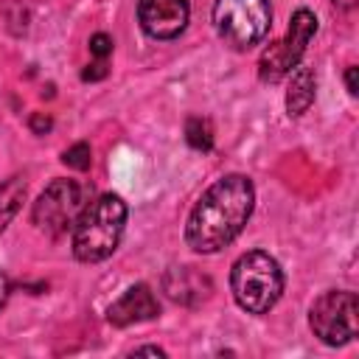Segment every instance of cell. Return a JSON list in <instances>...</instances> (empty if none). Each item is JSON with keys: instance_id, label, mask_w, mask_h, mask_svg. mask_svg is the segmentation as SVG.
Wrapping results in <instances>:
<instances>
[{"instance_id": "2", "label": "cell", "mask_w": 359, "mask_h": 359, "mask_svg": "<svg viewBox=\"0 0 359 359\" xmlns=\"http://www.w3.org/2000/svg\"><path fill=\"white\" fill-rule=\"evenodd\" d=\"M126 227V202L118 194H101L87 202L73 224V255L81 264H98L109 258Z\"/></svg>"}, {"instance_id": "6", "label": "cell", "mask_w": 359, "mask_h": 359, "mask_svg": "<svg viewBox=\"0 0 359 359\" xmlns=\"http://www.w3.org/2000/svg\"><path fill=\"white\" fill-rule=\"evenodd\" d=\"M317 34V17L309 8H297L289 20V31L280 42L269 45L261 59H258V76L266 84H278L280 79H286L303 59L306 45L311 42V36Z\"/></svg>"}, {"instance_id": "18", "label": "cell", "mask_w": 359, "mask_h": 359, "mask_svg": "<svg viewBox=\"0 0 359 359\" xmlns=\"http://www.w3.org/2000/svg\"><path fill=\"white\" fill-rule=\"evenodd\" d=\"M345 87H348L351 95L359 93V90H356V67H348V70H345Z\"/></svg>"}, {"instance_id": "5", "label": "cell", "mask_w": 359, "mask_h": 359, "mask_svg": "<svg viewBox=\"0 0 359 359\" xmlns=\"http://www.w3.org/2000/svg\"><path fill=\"white\" fill-rule=\"evenodd\" d=\"M309 325L325 345H345L359 331V300L351 289L323 292L309 309Z\"/></svg>"}, {"instance_id": "8", "label": "cell", "mask_w": 359, "mask_h": 359, "mask_svg": "<svg viewBox=\"0 0 359 359\" xmlns=\"http://www.w3.org/2000/svg\"><path fill=\"white\" fill-rule=\"evenodd\" d=\"M191 20L188 0H137V22L151 39H177Z\"/></svg>"}, {"instance_id": "10", "label": "cell", "mask_w": 359, "mask_h": 359, "mask_svg": "<svg viewBox=\"0 0 359 359\" xmlns=\"http://www.w3.org/2000/svg\"><path fill=\"white\" fill-rule=\"evenodd\" d=\"M314 90H317L314 70L297 65V67L292 70L289 90H286V112H289L292 118H300L303 112H309V107L314 104Z\"/></svg>"}, {"instance_id": "11", "label": "cell", "mask_w": 359, "mask_h": 359, "mask_svg": "<svg viewBox=\"0 0 359 359\" xmlns=\"http://www.w3.org/2000/svg\"><path fill=\"white\" fill-rule=\"evenodd\" d=\"M25 196V180L22 177H11L0 185V233L6 230V224L14 219L20 202Z\"/></svg>"}, {"instance_id": "19", "label": "cell", "mask_w": 359, "mask_h": 359, "mask_svg": "<svg viewBox=\"0 0 359 359\" xmlns=\"http://www.w3.org/2000/svg\"><path fill=\"white\" fill-rule=\"evenodd\" d=\"M132 353H151V356H165V351H163V348H157V345H143V348H135Z\"/></svg>"}, {"instance_id": "1", "label": "cell", "mask_w": 359, "mask_h": 359, "mask_svg": "<svg viewBox=\"0 0 359 359\" xmlns=\"http://www.w3.org/2000/svg\"><path fill=\"white\" fill-rule=\"evenodd\" d=\"M255 208V188L252 180L244 174H227L216 180L194 205L188 224H185V241L191 250L210 255L227 247L247 224Z\"/></svg>"}, {"instance_id": "3", "label": "cell", "mask_w": 359, "mask_h": 359, "mask_svg": "<svg viewBox=\"0 0 359 359\" xmlns=\"http://www.w3.org/2000/svg\"><path fill=\"white\" fill-rule=\"evenodd\" d=\"M230 292L247 314H266L283 294V269L269 252L250 250L230 269Z\"/></svg>"}, {"instance_id": "14", "label": "cell", "mask_w": 359, "mask_h": 359, "mask_svg": "<svg viewBox=\"0 0 359 359\" xmlns=\"http://www.w3.org/2000/svg\"><path fill=\"white\" fill-rule=\"evenodd\" d=\"M90 53H93L95 59L107 62L109 53H112V36H109V34H93V36H90Z\"/></svg>"}, {"instance_id": "4", "label": "cell", "mask_w": 359, "mask_h": 359, "mask_svg": "<svg viewBox=\"0 0 359 359\" xmlns=\"http://www.w3.org/2000/svg\"><path fill=\"white\" fill-rule=\"evenodd\" d=\"M213 28L219 39L233 50H250L272 28L269 0H216Z\"/></svg>"}, {"instance_id": "13", "label": "cell", "mask_w": 359, "mask_h": 359, "mask_svg": "<svg viewBox=\"0 0 359 359\" xmlns=\"http://www.w3.org/2000/svg\"><path fill=\"white\" fill-rule=\"evenodd\" d=\"M62 163L76 168V171H87L90 163H93V151H90V143H73L70 149H65L62 154Z\"/></svg>"}, {"instance_id": "15", "label": "cell", "mask_w": 359, "mask_h": 359, "mask_svg": "<svg viewBox=\"0 0 359 359\" xmlns=\"http://www.w3.org/2000/svg\"><path fill=\"white\" fill-rule=\"evenodd\" d=\"M107 76V62H101V59H95L93 65H87L84 70H81V79L84 81H98V79H104Z\"/></svg>"}, {"instance_id": "9", "label": "cell", "mask_w": 359, "mask_h": 359, "mask_svg": "<svg viewBox=\"0 0 359 359\" xmlns=\"http://www.w3.org/2000/svg\"><path fill=\"white\" fill-rule=\"evenodd\" d=\"M160 314V303L154 297V292L146 283H135L129 286L109 309H107V320L118 328H126L132 323H146L154 320Z\"/></svg>"}, {"instance_id": "7", "label": "cell", "mask_w": 359, "mask_h": 359, "mask_svg": "<svg viewBox=\"0 0 359 359\" xmlns=\"http://www.w3.org/2000/svg\"><path fill=\"white\" fill-rule=\"evenodd\" d=\"M87 208V188L76 180H53L34 202L31 219L39 230L59 236L65 230H73L76 219Z\"/></svg>"}, {"instance_id": "17", "label": "cell", "mask_w": 359, "mask_h": 359, "mask_svg": "<svg viewBox=\"0 0 359 359\" xmlns=\"http://www.w3.org/2000/svg\"><path fill=\"white\" fill-rule=\"evenodd\" d=\"M8 294H11V280L0 272V309L6 306V300H8Z\"/></svg>"}, {"instance_id": "16", "label": "cell", "mask_w": 359, "mask_h": 359, "mask_svg": "<svg viewBox=\"0 0 359 359\" xmlns=\"http://www.w3.org/2000/svg\"><path fill=\"white\" fill-rule=\"evenodd\" d=\"M28 126H31V132H36V135H45V132H50L53 121H50L45 112H34V115H31V121H28Z\"/></svg>"}, {"instance_id": "12", "label": "cell", "mask_w": 359, "mask_h": 359, "mask_svg": "<svg viewBox=\"0 0 359 359\" xmlns=\"http://www.w3.org/2000/svg\"><path fill=\"white\" fill-rule=\"evenodd\" d=\"M185 140L196 151H210L213 149V129L205 118H188L185 121Z\"/></svg>"}]
</instances>
